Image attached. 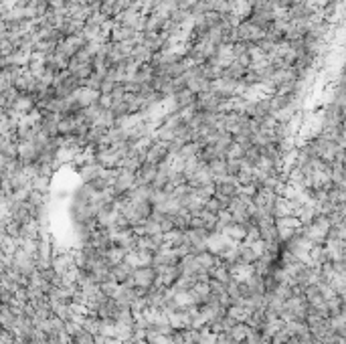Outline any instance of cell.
Segmentation results:
<instances>
[{
	"instance_id": "cell-1",
	"label": "cell",
	"mask_w": 346,
	"mask_h": 344,
	"mask_svg": "<svg viewBox=\"0 0 346 344\" xmlns=\"http://www.w3.org/2000/svg\"><path fill=\"white\" fill-rule=\"evenodd\" d=\"M136 186H138V174L132 172V170H126V168H120L118 180H115V185H113L115 199H122V196H126L130 190H134Z\"/></svg>"
},
{
	"instance_id": "cell-2",
	"label": "cell",
	"mask_w": 346,
	"mask_h": 344,
	"mask_svg": "<svg viewBox=\"0 0 346 344\" xmlns=\"http://www.w3.org/2000/svg\"><path fill=\"white\" fill-rule=\"evenodd\" d=\"M223 104V97L215 91H205V93H199L196 95V107L199 111H215L219 113V106Z\"/></svg>"
},
{
	"instance_id": "cell-3",
	"label": "cell",
	"mask_w": 346,
	"mask_h": 344,
	"mask_svg": "<svg viewBox=\"0 0 346 344\" xmlns=\"http://www.w3.org/2000/svg\"><path fill=\"white\" fill-rule=\"evenodd\" d=\"M237 83L235 79H227V77H219L211 83V89L219 93L223 100H231V97H237Z\"/></svg>"
},
{
	"instance_id": "cell-4",
	"label": "cell",
	"mask_w": 346,
	"mask_h": 344,
	"mask_svg": "<svg viewBox=\"0 0 346 344\" xmlns=\"http://www.w3.org/2000/svg\"><path fill=\"white\" fill-rule=\"evenodd\" d=\"M95 162H100L104 168H118L122 158H120L118 152H115L113 146H104V148H97Z\"/></svg>"
},
{
	"instance_id": "cell-5",
	"label": "cell",
	"mask_w": 346,
	"mask_h": 344,
	"mask_svg": "<svg viewBox=\"0 0 346 344\" xmlns=\"http://www.w3.org/2000/svg\"><path fill=\"white\" fill-rule=\"evenodd\" d=\"M39 156H41V150H39V146L35 142H21L19 144V160H21L23 166L37 164Z\"/></svg>"
},
{
	"instance_id": "cell-6",
	"label": "cell",
	"mask_w": 346,
	"mask_h": 344,
	"mask_svg": "<svg viewBox=\"0 0 346 344\" xmlns=\"http://www.w3.org/2000/svg\"><path fill=\"white\" fill-rule=\"evenodd\" d=\"M239 35H241V41H245V43H259L266 37V30L257 25H253L251 21H243L239 25Z\"/></svg>"
},
{
	"instance_id": "cell-7",
	"label": "cell",
	"mask_w": 346,
	"mask_h": 344,
	"mask_svg": "<svg viewBox=\"0 0 346 344\" xmlns=\"http://www.w3.org/2000/svg\"><path fill=\"white\" fill-rule=\"evenodd\" d=\"M170 156V150H168V144L166 142H160V140H156L152 146H150V150L146 152V162H152V164H162L164 160H166Z\"/></svg>"
},
{
	"instance_id": "cell-8",
	"label": "cell",
	"mask_w": 346,
	"mask_h": 344,
	"mask_svg": "<svg viewBox=\"0 0 346 344\" xmlns=\"http://www.w3.org/2000/svg\"><path fill=\"white\" fill-rule=\"evenodd\" d=\"M132 277H134V282H136V288H150L156 284V267L152 265H146V267H138L134 273H132Z\"/></svg>"
},
{
	"instance_id": "cell-9",
	"label": "cell",
	"mask_w": 346,
	"mask_h": 344,
	"mask_svg": "<svg viewBox=\"0 0 346 344\" xmlns=\"http://www.w3.org/2000/svg\"><path fill=\"white\" fill-rule=\"evenodd\" d=\"M259 233H261V239L266 241H279V233H277V223H275V217H263L259 223Z\"/></svg>"
},
{
	"instance_id": "cell-10",
	"label": "cell",
	"mask_w": 346,
	"mask_h": 344,
	"mask_svg": "<svg viewBox=\"0 0 346 344\" xmlns=\"http://www.w3.org/2000/svg\"><path fill=\"white\" fill-rule=\"evenodd\" d=\"M102 172H104V166L100 162H85V164H81V168H79V176L83 180V185H89L93 180H97L102 176Z\"/></svg>"
},
{
	"instance_id": "cell-11",
	"label": "cell",
	"mask_w": 346,
	"mask_h": 344,
	"mask_svg": "<svg viewBox=\"0 0 346 344\" xmlns=\"http://www.w3.org/2000/svg\"><path fill=\"white\" fill-rule=\"evenodd\" d=\"M136 174H138V186H142V185H152L154 178H156V174H158V164H152V162H144Z\"/></svg>"
},
{
	"instance_id": "cell-12",
	"label": "cell",
	"mask_w": 346,
	"mask_h": 344,
	"mask_svg": "<svg viewBox=\"0 0 346 344\" xmlns=\"http://www.w3.org/2000/svg\"><path fill=\"white\" fill-rule=\"evenodd\" d=\"M253 273H255V265L253 264H243V261H237V264L231 265V275H233L235 280H239V282L251 277Z\"/></svg>"
},
{
	"instance_id": "cell-13",
	"label": "cell",
	"mask_w": 346,
	"mask_h": 344,
	"mask_svg": "<svg viewBox=\"0 0 346 344\" xmlns=\"http://www.w3.org/2000/svg\"><path fill=\"white\" fill-rule=\"evenodd\" d=\"M138 30H134L132 26H124L115 23L113 30H111V43H124V41H132Z\"/></svg>"
},
{
	"instance_id": "cell-14",
	"label": "cell",
	"mask_w": 346,
	"mask_h": 344,
	"mask_svg": "<svg viewBox=\"0 0 346 344\" xmlns=\"http://www.w3.org/2000/svg\"><path fill=\"white\" fill-rule=\"evenodd\" d=\"M136 269L132 267L130 264H118V265H113L111 267V280H115V282H120V284H124L128 277H132V273H134Z\"/></svg>"
},
{
	"instance_id": "cell-15",
	"label": "cell",
	"mask_w": 346,
	"mask_h": 344,
	"mask_svg": "<svg viewBox=\"0 0 346 344\" xmlns=\"http://www.w3.org/2000/svg\"><path fill=\"white\" fill-rule=\"evenodd\" d=\"M126 255H128V251L124 247H120V245H113V247H109L106 251V261L113 267V265H118V264H124Z\"/></svg>"
},
{
	"instance_id": "cell-16",
	"label": "cell",
	"mask_w": 346,
	"mask_h": 344,
	"mask_svg": "<svg viewBox=\"0 0 346 344\" xmlns=\"http://www.w3.org/2000/svg\"><path fill=\"white\" fill-rule=\"evenodd\" d=\"M227 237H231L233 241H237V243H243L245 241V237H247V227L245 225H241V223H231L225 231H223Z\"/></svg>"
},
{
	"instance_id": "cell-17",
	"label": "cell",
	"mask_w": 346,
	"mask_h": 344,
	"mask_svg": "<svg viewBox=\"0 0 346 344\" xmlns=\"http://www.w3.org/2000/svg\"><path fill=\"white\" fill-rule=\"evenodd\" d=\"M245 73H247V67H245V65H241L239 61H233V63H231L229 67L223 71V77H227V79H235V81H243Z\"/></svg>"
},
{
	"instance_id": "cell-18",
	"label": "cell",
	"mask_w": 346,
	"mask_h": 344,
	"mask_svg": "<svg viewBox=\"0 0 346 344\" xmlns=\"http://www.w3.org/2000/svg\"><path fill=\"white\" fill-rule=\"evenodd\" d=\"M174 100H176V104H178V109H180V107H188V106H194V104H196V93L190 91L188 87H185V89H180V91L174 95Z\"/></svg>"
},
{
	"instance_id": "cell-19",
	"label": "cell",
	"mask_w": 346,
	"mask_h": 344,
	"mask_svg": "<svg viewBox=\"0 0 346 344\" xmlns=\"http://www.w3.org/2000/svg\"><path fill=\"white\" fill-rule=\"evenodd\" d=\"M164 243L168 245L172 249H178L180 245L185 243V231H180V229H172V231L164 233Z\"/></svg>"
},
{
	"instance_id": "cell-20",
	"label": "cell",
	"mask_w": 346,
	"mask_h": 344,
	"mask_svg": "<svg viewBox=\"0 0 346 344\" xmlns=\"http://www.w3.org/2000/svg\"><path fill=\"white\" fill-rule=\"evenodd\" d=\"M201 150H203V146H201L199 142H188V144L183 146V150L178 152V156L183 158L185 162H186V160H194L196 156H199Z\"/></svg>"
},
{
	"instance_id": "cell-21",
	"label": "cell",
	"mask_w": 346,
	"mask_h": 344,
	"mask_svg": "<svg viewBox=\"0 0 346 344\" xmlns=\"http://www.w3.org/2000/svg\"><path fill=\"white\" fill-rule=\"evenodd\" d=\"M249 332H251V326L247 324V322H237L233 328H231V336H233V340H237V342H245L247 340V336H249Z\"/></svg>"
},
{
	"instance_id": "cell-22",
	"label": "cell",
	"mask_w": 346,
	"mask_h": 344,
	"mask_svg": "<svg viewBox=\"0 0 346 344\" xmlns=\"http://www.w3.org/2000/svg\"><path fill=\"white\" fill-rule=\"evenodd\" d=\"M227 314H229L231 318H233L235 322H247V320H249V316H251L249 310H247L245 306H239V304H233V306H231V308L227 310Z\"/></svg>"
},
{
	"instance_id": "cell-23",
	"label": "cell",
	"mask_w": 346,
	"mask_h": 344,
	"mask_svg": "<svg viewBox=\"0 0 346 344\" xmlns=\"http://www.w3.org/2000/svg\"><path fill=\"white\" fill-rule=\"evenodd\" d=\"M239 257H241V261L243 264H255V261L259 259V255L251 249V245L249 243H239Z\"/></svg>"
},
{
	"instance_id": "cell-24",
	"label": "cell",
	"mask_w": 346,
	"mask_h": 344,
	"mask_svg": "<svg viewBox=\"0 0 346 344\" xmlns=\"http://www.w3.org/2000/svg\"><path fill=\"white\" fill-rule=\"evenodd\" d=\"M51 302V300H49ZM51 308H53V314L55 316H59V318H63L65 322L67 320H71V306L67 304V302H51Z\"/></svg>"
},
{
	"instance_id": "cell-25",
	"label": "cell",
	"mask_w": 346,
	"mask_h": 344,
	"mask_svg": "<svg viewBox=\"0 0 346 344\" xmlns=\"http://www.w3.org/2000/svg\"><path fill=\"white\" fill-rule=\"evenodd\" d=\"M176 132H178V128H170V126H160L158 130H156V140H160V142H166V144H170L174 138H176Z\"/></svg>"
},
{
	"instance_id": "cell-26",
	"label": "cell",
	"mask_w": 346,
	"mask_h": 344,
	"mask_svg": "<svg viewBox=\"0 0 346 344\" xmlns=\"http://www.w3.org/2000/svg\"><path fill=\"white\" fill-rule=\"evenodd\" d=\"M192 192L196 194V196H201V199L207 203L209 199H213L215 196V192H217V185L213 183V185H199V186H194L192 188Z\"/></svg>"
},
{
	"instance_id": "cell-27",
	"label": "cell",
	"mask_w": 346,
	"mask_h": 344,
	"mask_svg": "<svg viewBox=\"0 0 346 344\" xmlns=\"http://www.w3.org/2000/svg\"><path fill=\"white\" fill-rule=\"evenodd\" d=\"M164 21L162 16L158 14H148V21H146V32H162L164 30Z\"/></svg>"
},
{
	"instance_id": "cell-28",
	"label": "cell",
	"mask_w": 346,
	"mask_h": 344,
	"mask_svg": "<svg viewBox=\"0 0 346 344\" xmlns=\"http://www.w3.org/2000/svg\"><path fill=\"white\" fill-rule=\"evenodd\" d=\"M104 79H106V75H100V73H91L85 81H83V87H87V89H93V91H100L102 93V85H104Z\"/></svg>"
},
{
	"instance_id": "cell-29",
	"label": "cell",
	"mask_w": 346,
	"mask_h": 344,
	"mask_svg": "<svg viewBox=\"0 0 346 344\" xmlns=\"http://www.w3.org/2000/svg\"><path fill=\"white\" fill-rule=\"evenodd\" d=\"M32 190H39L43 194H47L49 190H51V178H47V176H37L35 180L30 183Z\"/></svg>"
},
{
	"instance_id": "cell-30",
	"label": "cell",
	"mask_w": 346,
	"mask_h": 344,
	"mask_svg": "<svg viewBox=\"0 0 346 344\" xmlns=\"http://www.w3.org/2000/svg\"><path fill=\"white\" fill-rule=\"evenodd\" d=\"M259 158H261V148H257V146H251V148H247V150H245V156H243V160H245L249 166H257Z\"/></svg>"
},
{
	"instance_id": "cell-31",
	"label": "cell",
	"mask_w": 346,
	"mask_h": 344,
	"mask_svg": "<svg viewBox=\"0 0 346 344\" xmlns=\"http://www.w3.org/2000/svg\"><path fill=\"white\" fill-rule=\"evenodd\" d=\"M209 166H211L213 174H215V178L223 176V174H227V158H215L213 162H209Z\"/></svg>"
},
{
	"instance_id": "cell-32",
	"label": "cell",
	"mask_w": 346,
	"mask_h": 344,
	"mask_svg": "<svg viewBox=\"0 0 346 344\" xmlns=\"http://www.w3.org/2000/svg\"><path fill=\"white\" fill-rule=\"evenodd\" d=\"M199 257V264L205 267V269H211L213 265L217 264V259H219V255H215V253H211V251H203V253H199L196 255Z\"/></svg>"
},
{
	"instance_id": "cell-33",
	"label": "cell",
	"mask_w": 346,
	"mask_h": 344,
	"mask_svg": "<svg viewBox=\"0 0 346 344\" xmlns=\"http://www.w3.org/2000/svg\"><path fill=\"white\" fill-rule=\"evenodd\" d=\"M243 156H245V148L237 142H233L227 148V160H241Z\"/></svg>"
},
{
	"instance_id": "cell-34",
	"label": "cell",
	"mask_w": 346,
	"mask_h": 344,
	"mask_svg": "<svg viewBox=\"0 0 346 344\" xmlns=\"http://www.w3.org/2000/svg\"><path fill=\"white\" fill-rule=\"evenodd\" d=\"M118 290H120V282H115V280H107V282L102 284V291L106 293L107 298H115Z\"/></svg>"
},
{
	"instance_id": "cell-35",
	"label": "cell",
	"mask_w": 346,
	"mask_h": 344,
	"mask_svg": "<svg viewBox=\"0 0 346 344\" xmlns=\"http://www.w3.org/2000/svg\"><path fill=\"white\" fill-rule=\"evenodd\" d=\"M160 233H162V227H160V223L154 221L152 217L144 223V235H160Z\"/></svg>"
},
{
	"instance_id": "cell-36",
	"label": "cell",
	"mask_w": 346,
	"mask_h": 344,
	"mask_svg": "<svg viewBox=\"0 0 346 344\" xmlns=\"http://www.w3.org/2000/svg\"><path fill=\"white\" fill-rule=\"evenodd\" d=\"M81 330H83V326H81L79 322H75V320H67V322H65V332H67L71 338H75Z\"/></svg>"
},
{
	"instance_id": "cell-37",
	"label": "cell",
	"mask_w": 346,
	"mask_h": 344,
	"mask_svg": "<svg viewBox=\"0 0 346 344\" xmlns=\"http://www.w3.org/2000/svg\"><path fill=\"white\" fill-rule=\"evenodd\" d=\"M241 168H243V158H241V160H227V174L239 176Z\"/></svg>"
},
{
	"instance_id": "cell-38",
	"label": "cell",
	"mask_w": 346,
	"mask_h": 344,
	"mask_svg": "<svg viewBox=\"0 0 346 344\" xmlns=\"http://www.w3.org/2000/svg\"><path fill=\"white\" fill-rule=\"evenodd\" d=\"M205 209L211 211V212H215V215H219L221 209H229V207H223V203L217 199V196H213V199H209V201L205 203Z\"/></svg>"
},
{
	"instance_id": "cell-39",
	"label": "cell",
	"mask_w": 346,
	"mask_h": 344,
	"mask_svg": "<svg viewBox=\"0 0 346 344\" xmlns=\"http://www.w3.org/2000/svg\"><path fill=\"white\" fill-rule=\"evenodd\" d=\"M32 344H49V334L41 328L32 330Z\"/></svg>"
},
{
	"instance_id": "cell-40",
	"label": "cell",
	"mask_w": 346,
	"mask_h": 344,
	"mask_svg": "<svg viewBox=\"0 0 346 344\" xmlns=\"http://www.w3.org/2000/svg\"><path fill=\"white\" fill-rule=\"evenodd\" d=\"M257 190H259V186H257L255 183H251V185H241V186H239V194L251 196V199H253V196L257 194Z\"/></svg>"
},
{
	"instance_id": "cell-41",
	"label": "cell",
	"mask_w": 346,
	"mask_h": 344,
	"mask_svg": "<svg viewBox=\"0 0 346 344\" xmlns=\"http://www.w3.org/2000/svg\"><path fill=\"white\" fill-rule=\"evenodd\" d=\"M245 342H247V344H266L261 330H253V328H251V332H249V336H247Z\"/></svg>"
},
{
	"instance_id": "cell-42",
	"label": "cell",
	"mask_w": 346,
	"mask_h": 344,
	"mask_svg": "<svg viewBox=\"0 0 346 344\" xmlns=\"http://www.w3.org/2000/svg\"><path fill=\"white\" fill-rule=\"evenodd\" d=\"M115 81L113 79H109V77H106L104 79V85H102V93H113V89H115Z\"/></svg>"
},
{
	"instance_id": "cell-43",
	"label": "cell",
	"mask_w": 346,
	"mask_h": 344,
	"mask_svg": "<svg viewBox=\"0 0 346 344\" xmlns=\"http://www.w3.org/2000/svg\"><path fill=\"white\" fill-rule=\"evenodd\" d=\"M106 344H124V340H120V338H107Z\"/></svg>"
},
{
	"instance_id": "cell-44",
	"label": "cell",
	"mask_w": 346,
	"mask_h": 344,
	"mask_svg": "<svg viewBox=\"0 0 346 344\" xmlns=\"http://www.w3.org/2000/svg\"><path fill=\"white\" fill-rule=\"evenodd\" d=\"M132 344H150L148 340H136V342H132Z\"/></svg>"
},
{
	"instance_id": "cell-45",
	"label": "cell",
	"mask_w": 346,
	"mask_h": 344,
	"mask_svg": "<svg viewBox=\"0 0 346 344\" xmlns=\"http://www.w3.org/2000/svg\"><path fill=\"white\" fill-rule=\"evenodd\" d=\"M102 2H104V4H113L115 0H102Z\"/></svg>"
},
{
	"instance_id": "cell-46",
	"label": "cell",
	"mask_w": 346,
	"mask_h": 344,
	"mask_svg": "<svg viewBox=\"0 0 346 344\" xmlns=\"http://www.w3.org/2000/svg\"><path fill=\"white\" fill-rule=\"evenodd\" d=\"M233 344H247V342H237V340H235V342H233Z\"/></svg>"
}]
</instances>
